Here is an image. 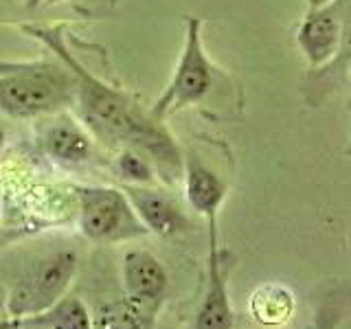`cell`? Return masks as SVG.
I'll return each instance as SVG.
<instances>
[{"mask_svg": "<svg viewBox=\"0 0 351 329\" xmlns=\"http://www.w3.org/2000/svg\"><path fill=\"white\" fill-rule=\"evenodd\" d=\"M248 312L261 327H283L296 312V296L283 283H263L250 294Z\"/></svg>", "mask_w": 351, "mask_h": 329, "instance_id": "obj_12", "label": "cell"}, {"mask_svg": "<svg viewBox=\"0 0 351 329\" xmlns=\"http://www.w3.org/2000/svg\"><path fill=\"white\" fill-rule=\"evenodd\" d=\"M80 228L95 244H123L149 235L123 189L84 184L77 186Z\"/></svg>", "mask_w": 351, "mask_h": 329, "instance_id": "obj_4", "label": "cell"}, {"mask_svg": "<svg viewBox=\"0 0 351 329\" xmlns=\"http://www.w3.org/2000/svg\"><path fill=\"white\" fill-rule=\"evenodd\" d=\"M158 307L156 303L125 294L104 303L93 314L95 329H154Z\"/></svg>", "mask_w": 351, "mask_h": 329, "instance_id": "obj_11", "label": "cell"}, {"mask_svg": "<svg viewBox=\"0 0 351 329\" xmlns=\"http://www.w3.org/2000/svg\"><path fill=\"white\" fill-rule=\"evenodd\" d=\"M200 27L202 22L197 18L186 20V38H184V49L180 53L178 66H176V73L169 86L165 88V93L152 106L149 112L156 121H165L167 117L178 112V110L202 101L208 95V90H211L213 69L202 47Z\"/></svg>", "mask_w": 351, "mask_h": 329, "instance_id": "obj_5", "label": "cell"}, {"mask_svg": "<svg viewBox=\"0 0 351 329\" xmlns=\"http://www.w3.org/2000/svg\"><path fill=\"white\" fill-rule=\"evenodd\" d=\"M114 171L125 184H154V178H156V171L149 160L132 147L117 149Z\"/></svg>", "mask_w": 351, "mask_h": 329, "instance_id": "obj_15", "label": "cell"}, {"mask_svg": "<svg viewBox=\"0 0 351 329\" xmlns=\"http://www.w3.org/2000/svg\"><path fill=\"white\" fill-rule=\"evenodd\" d=\"M75 101V75L55 62H25L0 77V114L40 119L62 112Z\"/></svg>", "mask_w": 351, "mask_h": 329, "instance_id": "obj_2", "label": "cell"}, {"mask_svg": "<svg viewBox=\"0 0 351 329\" xmlns=\"http://www.w3.org/2000/svg\"><path fill=\"white\" fill-rule=\"evenodd\" d=\"M182 180H184V195L189 206L195 213L204 215L208 222H215L219 206L224 204L226 197V182L195 156L184 158Z\"/></svg>", "mask_w": 351, "mask_h": 329, "instance_id": "obj_10", "label": "cell"}, {"mask_svg": "<svg viewBox=\"0 0 351 329\" xmlns=\"http://www.w3.org/2000/svg\"><path fill=\"white\" fill-rule=\"evenodd\" d=\"M125 294L160 305L169 290V272L162 261L145 248H130L123 255Z\"/></svg>", "mask_w": 351, "mask_h": 329, "instance_id": "obj_9", "label": "cell"}, {"mask_svg": "<svg viewBox=\"0 0 351 329\" xmlns=\"http://www.w3.org/2000/svg\"><path fill=\"white\" fill-rule=\"evenodd\" d=\"M5 143H7V132L3 125H0V154H3V149H5Z\"/></svg>", "mask_w": 351, "mask_h": 329, "instance_id": "obj_20", "label": "cell"}, {"mask_svg": "<svg viewBox=\"0 0 351 329\" xmlns=\"http://www.w3.org/2000/svg\"><path fill=\"white\" fill-rule=\"evenodd\" d=\"M123 191L149 233L158 237H176L189 228V219L182 213V208L156 186L125 184Z\"/></svg>", "mask_w": 351, "mask_h": 329, "instance_id": "obj_8", "label": "cell"}, {"mask_svg": "<svg viewBox=\"0 0 351 329\" xmlns=\"http://www.w3.org/2000/svg\"><path fill=\"white\" fill-rule=\"evenodd\" d=\"M7 288L5 285H0V323L7 321Z\"/></svg>", "mask_w": 351, "mask_h": 329, "instance_id": "obj_17", "label": "cell"}, {"mask_svg": "<svg viewBox=\"0 0 351 329\" xmlns=\"http://www.w3.org/2000/svg\"><path fill=\"white\" fill-rule=\"evenodd\" d=\"M208 261H206V288L195 312V329H233L235 314L230 305L228 279L224 255L217 246L215 222H208Z\"/></svg>", "mask_w": 351, "mask_h": 329, "instance_id": "obj_7", "label": "cell"}, {"mask_svg": "<svg viewBox=\"0 0 351 329\" xmlns=\"http://www.w3.org/2000/svg\"><path fill=\"white\" fill-rule=\"evenodd\" d=\"M25 62H7V60H0V77L7 75V73H14L18 69H22Z\"/></svg>", "mask_w": 351, "mask_h": 329, "instance_id": "obj_16", "label": "cell"}, {"mask_svg": "<svg viewBox=\"0 0 351 329\" xmlns=\"http://www.w3.org/2000/svg\"><path fill=\"white\" fill-rule=\"evenodd\" d=\"M299 38H301V44L307 51V55L318 62V60L327 58V55L332 53V49L336 47L338 27L332 18L318 16V18H312L305 22Z\"/></svg>", "mask_w": 351, "mask_h": 329, "instance_id": "obj_14", "label": "cell"}, {"mask_svg": "<svg viewBox=\"0 0 351 329\" xmlns=\"http://www.w3.org/2000/svg\"><path fill=\"white\" fill-rule=\"evenodd\" d=\"M55 3H60V0H27V7L29 9H40V7H51Z\"/></svg>", "mask_w": 351, "mask_h": 329, "instance_id": "obj_18", "label": "cell"}, {"mask_svg": "<svg viewBox=\"0 0 351 329\" xmlns=\"http://www.w3.org/2000/svg\"><path fill=\"white\" fill-rule=\"evenodd\" d=\"M27 321H33L47 329H95V318L90 310L77 296H62L49 310H44L38 316H31Z\"/></svg>", "mask_w": 351, "mask_h": 329, "instance_id": "obj_13", "label": "cell"}, {"mask_svg": "<svg viewBox=\"0 0 351 329\" xmlns=\"http://www.w3.org/2000/svg\"><path fill=\"white\" fill-rule=\"evenodd\" d=\"M38 40H42L47 47H51L60 55V60L69 66L75 75V106L80 112V121L90 132L97 143L106 147H134V143L143 134L154 117L145 114L143 110L132 101L128 95L117 90L101 80H97L90 71L73 58V53L64 49L60 36L51 29H29Z\"/></svg>", "mask_w": 351, "mask_h": 329, "instance_id": "obj_1", "label": "cell"}, {"mask_svg": "<svg viewBox=\"0 0 351 329\" xmlns=\"http://www.w3.org/2000/svg\"><path fill=\"white\" fill-rule=\"evenodd\" d=\"M36 138L40 149L64 164H82L95 156V138L82 121L66 110L38 119Z\"/></svg>", "mask_w": 351, "mask_h": 329, "instance_id": "obj_6", "label": "cell"}, {"mask_svg": "<svg viewBox=\"0 0 351 329\" xmlns=\"http://www.w3.org/2000/svg\"><path fill=\"white\" fill-rule=\"evenodd\" d=\"M77 266L80 259L73 250H58L33 261L7 290V316L11 321H25L49 310L66 296Z\"/></svg>", "mask_w": 351, "mask_h": 329, "instance_id": "obj_3", "label": "cell"}, {"mask_svg": "<svg viewBox=\"0 0 351 329\" xmlns=\"http://www.w3.org/2000/svg\"><path fill=\"white\" fill-rule=\"evenodd\" d=\"M18 329H47V327H42V325H38V323H33V321H18Z\"/></svg>", "mask_w": 351, "mask_h": 329, "instance_id": "obj_19", "label": "cell"}, {"mask_svg": "<svg viewBox=\"0 0 351 329\" xmlns=\"http://www.w3.org/2000/svg\"><path fill=\"white\" fill-rule=\"evenodd\" d=\"M16 327V321H11V318H7V321L0 323V329H14Z\"/></svg>", "mask_w": 351, "mask_h": 329, "instance_id": "obj_21", "label": "cell"}]
</instances>
